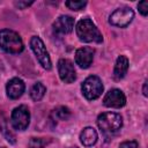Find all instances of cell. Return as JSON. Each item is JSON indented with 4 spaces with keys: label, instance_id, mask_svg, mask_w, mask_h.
Masks as SVG:
<instances>
[{
    "label": "cell",
    "instance_id": "7",
    "mask_svg": "<svg viewBox=\"0 0 148 148\" xmlns=\"http://www.w3.org/2000/svg\"><path fill=\"white\" fill-rule=\"evenodd\" d=\"M134 17V12L130 7H120L117 8L109 17V22L118 28L127 27Z\"/></svg>",
    "mask_w": 148,
    "mask_h": 148
},
{
    "label": "cell",
    "instance_id": "8",
    "mask_svg": "<svg viewBox=\"0 0 148 148\" xmlns=\"http://www.w3.org/2000/svg\"><path fill=\"white\" fill-rule=\"evenodd\" d=\"M58 73L65 83H72L76 80V72L69 59H60L58 61Z\"/></svg>",
    "mask_w": 148,
    "mask_h": 148
},
{
    "label": "cell",
    "instance_id": "24",
    "mask_svg": "<svg viewBox=\"0 0 148 148\" xmlns=\"http://www.w3.org/2000/svg\"><path fill=\"white\" fill-rule=\"evenodd\" d=\"M71 148H77V147H71Z\"/></svg>",
    "mask_w": 148,
    "mask_h": 148
},
{
    "label": "cell",
    "instance_id": "22",
    "mask_svg": "<svg viewBox=\"0 0 148 148\" xmlns=\"http://www.w3.org/2000/svg\"><path fill=\"white\" fill-rule=\"evenodd\" d=\"M30 5H32V1H30V2H27V1H18V2H15V6L18 7L20 9H23V8H25V7H29Z\"/></svg>",
    "mask_w": 148,
    "mask_h": 148
},
{
    "label": "cell",
    "instance_id": "12",
    "mask_svg": "<svg viewBox=\"0 0 148 148\" xmlns=\"http://www.w3.org/2000/svg\"><path fill=\"white\" fill-rule=\"evenodd\" d=\"M24 89H25V84L18 77H13L12 80L8 81L6 86L7 96L12 99H17L18 97H21L22 94L24 92Z\"/></svg>",
    "mask_w": 148,
    "mask_h": 148
},
{
    "label": "cell",
    "instance_id": "2",
    "mask_svg": "<svg viewBox=\"0 0 148 148\" xmlns=\"http://www.w3.org/2000/svg\"><path fill=\"white\" fill-rule=\"evenodd\" d=\"M0 47L8 53H21L24 49L23 40L20 35L10 29L0 30Z\"/></svg>",
    "mask_w": 148,
    "mask_h": 148
},
{
    "label": "cell",
    "instance_id": "10",
    "mask_svg": "<svg viewBox=\"0 0 148 148\" xmlns=\"http://www.w3.org/2000/svg\"><path fill=\"white\" fill-rule=\"evenodd\" d=\"M94 49L89 47V46H83L76 50L75 52V62L76 65H79V67L81 68H88L90 67V65L92 64L94 60Z\"/></svg>",
    "mask_w": 148,
    "mask_h": 148
},
{
    "label": "cell",
    "instance_id": "20",
    "mask_svg": "<svg viewBox=\"0 0 148 148\" xmlns=\"http://www.w3.org/2000/svg\"><path fill=\"white\" fill-rule=\"evenodd\" d=\"M138 8H139V12L143 15V16H147L148 14V1H141L138 3Z\"/></svg>",
    "mask_w": 148,
    "mask_h": 148
},
{
    "label": "cell",
    "instance_id": "6",
    "mask_svg": "<svg viewBox=\"0 0 148 148\" xmlns=\"http://www.w3.org/2000/svg\"><path fill=\"white\" fill-rule=\"evenodd\" d=\"M30 121V112L25 105H20L15 108L10 116L12 126L17 131H24Z\"/></svg>",
    "mask_w": 148,
    "mask_h": 148
},
{
    "label": "cell",
    "instance_id": "19",
    "mask_svg": "<svg viewBox=\"0 0 148 148\" xmlns=\"http://www.w3.org/2000/svg\"><path fill=\"white\" fill-rule=\"evenodd\" d=\"M0 131L3 133V135L6 136V139H7L10 143H15V136L8 131V128H7V126H6L5 123H2V124L0 125Z\"/></svg>",
    "mask_w": 148,
    "mask_h": 148
},
{
    "label": "cell",
    "instance_id": "1",
    "mask_svg": "<svg viewBox=\"0 0 148 148\" xmlns=\"http://www.w3.org/2000/svg\"><path fill=\"white\" fill-rule=\"evenodd\" d=\"M76 35L81 42L84 43H102L103 36L99 32L98 28L95 25V23L89 18L84 17L80 20L76 24Z\"/></svg>",
    "mask_w": 148,
    "mask_h": 148
},
{
    "label": "cell",
    "instance_id": "4",
    "mask_svg": "<svg viewBox=\"0 0 148 148\" xmlns=\"http://www.w3.org/2000/svg\"><path fill=\"white\" fill-rule=\"evenodd\" d=\"M81 90H82L83 96L87 99H89V101L96 99L103 92V83H102V80L98 76H96V75H90V76H88L82 82Z\"/></svg>",
    "mask_w": 148,
    "mask_h": 148
},
{
    "label": "cell",
    "instance_id": "23",
    "mask_svg": "<svg viewBox=\"0 0 148 148\" xmlns=\"http://www.w3.org/2000/svg\"><path fill=\"white\" fill-rule=\"evenodd\" d=\"M142 92L145 96H148V92H147V80L143 82V88H142Z\"/></svg>",
    "mask_w": 148,
    "mask_h": 148
},
{
    "label": "cell",
    "instance_id": "3",
    "mask_svg": "<svg viewBox=\"0 0 148 148\" xmlns=\"http://www.w3.org/2000/svg\"><path fill=\"white\" fill-rule=\"evenodd\" d=\"M97 126L105 135L117 133L123 126V118L116 112H103L97 117Z\"/></svg>",
    "mask_w": 148,
    "mask_h": 148
},
{
    "label": "cell",
    "instance_id": "5",
    "mask_svg": "<svg viewBox=\"0 0 148 148\" xmlns=\"http://www.w3.org/2000/svg\"><path fill=\"white\" fill-rule=\"evenodd\" d=\"M30 46H31V50L34 51L38 62L42 65V67L46 71H50L52 67V64H51L49 52H47L43 40L38 36H32L30 39Z\"/></svg>",
    "mask_w": 148,
    "mask_h": 148
},
{
    "label": "cell",
    "instance_id": "16",
    "mask_svg": "<svg viewBox=\"0 0 148 148\" xmlns=\"http://www.w3.org/2000/svg\"><path fill=\"white\" fill-rule=\"evenodd\" d=\"M52 116L57 120H67L71 117V110L67 106H58L52 111Z\"/></svg>",
    "mask_w": 148,
    "mask_h": 148
},
{
    "label": "cell",
    "instance_id": "17",
    "mask_svg": "<svg viewBox=\"0 0 148 148\" xmlns=\"http://www.w3.org/2000/svg\"><path fill=\"white\" fill-rule=\"evenodd\" d=\"M47 141L42 138H31L29 141L28 148H44L46 146Z\"/></svg>",
    "mask_w": 148,
    "mask_h": 148
},
{
    "label": "cell",
    "instance_id": "15",
    "mask_svg": "<svg viewBox=\"0 0 148 148\" xmlns=\"http://www.w3.org/2000/svg\"><path fill=\"white\" fill-rule=\"evenodd\" d=\"M45 92H46L45 86H44L42 82H37V83H35V84L31 87V89H30V97H31L34 101L37 102V101H40V99L44 97Z\"/></svg>",
    "mask_w": 148,
    "mask_h": 148
},
{
    "label": "cell",
    "instance_id": "13",
    "mask_svg": "<svg viewBox=\"0 0 148 148\" xmlns=\"http://www.w3.org/2000/svg\"><path fill=\"white\" fill-rule=\"evenodd\" d=\"M128 69V59L125 56H119L116 60L114 68H113V79L116 81L121 80Z\"/></svg>",
    "mask_w": 148,
    "mask_h": 148
},
{
    "label": "cell",
    "instance_id": "21",
    "mask_svg": "<svg viewBox=\"0 0 148 148\" xmlns=\"http://www.w3.org/2000/svg\"><path fill=\"white\" fill-rule=\"evenodd\" d=\"M119 148H138V142L134 140H130V141H124L123 143H120Z\"/></svg>",
    "mask_w": 148,
    "mask_h": 148
},
{
    "label": "cell",
    "instance_id": "18",
    "mask_svg": "<svg viewBox=\"0 0 148 148\" xmlns=\"http://www.w3.org/2000/svg\"><path fill=\"white\" fill-rule=\"evenodd\" d=\"M65 5L72 10H80L87 5V1H66Z\"/></svg>",
    "mask_w": 148,
    "mask_h": 148
},
{
    "label": "cell",
    "instance_id": "9",
    "mask_svg": "<svg viewBox=\"0 0 148 148\" xmlns=\"http://www.w3.org/2000/svg\"><path fill=\"white\" fill-rule=\"evenodd\" d=\"M103 104L106 108H114V109H119L123 108L126 104V97L124 95V92L120 89H111L109 90L104 98H103Z\"/></svg>",
    "mask_w": 148,
    "mask_h": 148
},
{
    "label": "cell",
    "instance_id": "11",
    "mask_svg": "<svg viewBox=\"0 0 148 148\" xmlns=\"http://www.w3.org/2000/svg\"><path fill=\"white\" fill-rule=\"evenodd\" d=\"M74 28V18L68 15L59 16L53 23V30L59 35L69 34Z\"/></svg>",
    "mask_w": 148,
    "mask_h": 148
},
{
    "label": "cell",
    "instance_id": "14",
    "mask_svg": "<svg viewBox=\"0 0 148 148\" xmlns=\"http://www.w3.org/2000/svg\"><path fill=\"white\" fill-rule=\"evenodd\" d=\"M98 135L95 128L92 127H86L80 133V141L84 147H91L97 142Z\"/></svg>",
    "mask_w": 148,
    "mask_h": 148
}]
</instances>
